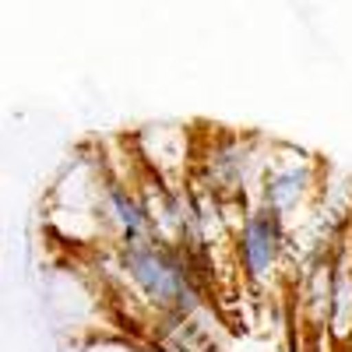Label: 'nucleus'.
<instances>
[{"label": "nucleus", "instance_id": "nucleus-1", "mask_svg": "<svg viewBox=\"0 0 352 352\" xmlns=\"http://www.w3.org/2000/svg\"><path fill=\"white\" fill-rule=\"evenodd\" d=\"M116 275L138 292L141 307L166 317L197 314L204 289L194 278L184 247H166L159 240H144L134 247H116Z\"/></svg>", "mask_w": 352, "mask_h": 352}, {"label": "nucleus", "instance_id": "nucleus-2", "mask_svg": "<svg viewBox=\"0 0 352 352\" xmlns=\"http://www.w3.org/2000/svg\"><path fill=\"white\" fill-rule=\"evenodd\" d=\"M272 148L254 134L236 131H215L208 141H201L194 155V180L215 190L222 201H250L261 190V180L268 173Z\"/></svg>", "mask_w": 352, "mask_h": 352}, {"label": "nucleus", "instance_id": "nucleus-3", "mask_svg": "<svg viewBox=\"0 0 352 352\" xmlns=\"http://www.w3.org/2000/svg\"><path fill=\"white\" fill-rule=\"evenodd\" d=\"M317 190H320V162L296 144H272L268 173H264L257 190V208L292 226L296 215L317 197Z\"/></svg>", "mask_w": 352, "mask_h": 352}, {"label": "nucleus", "instance_id": "nucleus-4", "mask_svg": "<svg viewBox=\"0 0 352 352\" xmlns=\"http://www.w3.org/2000/svg\"><path fill=\"white\" fill-rule=\"evenodd\" d=\"M285 254H289V226L278 215L254 204L243 226L236 229V236H232V257H236L243 278L254 289L272 285Z\"/></svg>", "mask_w": 352, "mask_h": 352}, {"label": "nucleus", "instance_id": "nucleus-5", "mask_svg": "<svg viewBox=\"0 0 352 352\" xmlns=\"http://www.w3.org/2000/svg\"><path fill=\"white\" fill-rule=\"evenodd\" d=\"M134 155L144 169L159 173L173 187H184L194 173V134L176 124H152L134 134Z\"/></svg>", "mask_w": 352, "mask_h": 352}, {"label": "nucleus", "instance_id": "nucleus-6", "mask_svg": "<svg viewBox=\"0 0 352 352\" xmlns=\"http://www.w3.org/2000/svg\"><path fill=\"white\" fill-rule=\"evenodd\" d=\"M99 215L102 226L109 232V243L113 247H134L144 240H155L152 236V222H148V208L141 201L138 184L120 180L106 169V184H102V197H99Z\"/></svg>", "mask_w": 352, "mask_h": 352}, {"label": "nucleus", "instance_id": "nucleus-7", "mask_svg": "<svg viewBox=\"0 0 352 352\" xmlns=\"http://www.w3.org/2000/svg\"><path fill=\"white\" fill-rule=\"evenodd\" d=\"M328 335L335 342H352V243L331 247V307Z\"/></svg>", "mask_w": 352, "mask_h": 352}]
</instances>
